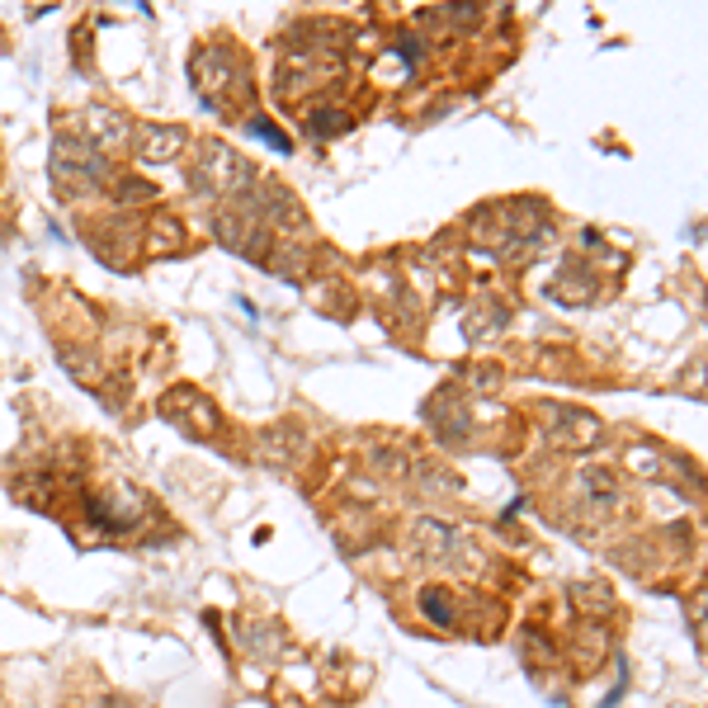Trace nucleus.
I'll return each instance as SVG.
<instances>
[{
  "label": "nucleus",
  "instance_id": "obj_5",
  "mask_svg": "<svg viewBox=\"0 0 708 708\" xmlns=\"http://www.w3.org/2000/svg\"><path fill=\"white\" fill-rule=\"evenodd\" d=\"M412 548H416V558H425V562H463V558H477V548H472L468 533L439 525V519H416Z\"/></svg>",
  "mask_w": 708,
  "mask_h": 708
},
{
  "label": "nucleus",
  "instance_id": "obj_7",
  "mask_svg": "<svg viewBox=\"0 0 708 708\" xmlns=\"http://www.w3.org/2000/svg\"><path fill=\"white\" fill-rule=\"evenodd\" d=\"M420 609H425V619L439 623V628L459 623V614H453V609H459V595H453L449 586H425L420 591Z\"/></svg>",
  "mask_w": 708,
  "mask_h": 708
},
{
  "label": "nucleus",
  "instance_id": "obj_6",
  "mask_svg": "<svg viewBox=\"0 0 708 708\" xmlns=\"http://www.w3.org/2000/svg\"><path fill=\"white\" fill-rule=\"evenodd\" d=\"M128 137H133V128H128V119L123 114H109V109H90V114H81V142L94 151H123L128 147Z\"/></svg>",
  "mask_w": 708,
  "mask_h": 708
},
{
  "label": "nucleus",
  "instance_id": "obj_9",
  "mask_svg": "<svg viewBox=\"0 0 708 708\" xmlns=\"http://www.w3.org/2000/svg\"><path fill=\"white\" fill-rule=\"evenodd\" d=\"M345 128H350V114H345V109H312L307 114V133L312 137H336Z\"/></svg>",
  "mask_w": 708,
  "mask_h": 708
},
{
  "label": "nucleus",
  "instance_id": "obj_8",
  "mask_svg": "<svg viewBox=\"0 0 708 708\" xmlns=\"http://www.w3.org/2000/svg\"><path fill=\"white\" fill-rule=\"evenodd\" d=\"M184 142H189L184 128H151V133H147V147H142V156H147L151 166H156V161H170V156H176Z\"/></svg>",
  "mask_w": 708,
  "mask_h": 708
},
{
  "label": "nucleus",
  "instance_id": "obj_1",
  "mask_svg": "<svg viewBox=\"0 0 708 708\" xmlns=\"http://www.w3.org/2000/svg\"><path fill=\"white\" fill-rule=\"evenodd\" d=\"M194 90L213 114H236V109H246L250 94H256L246 57L236 53V47H223V43L194 53Z\"/></svg>",
  "mask_w": 708,
  "mask_h": 708
},
{
  "label": "nucleus",
  "instance_id": "obj_10",
  "mask_svg": "<svg viewBox=\"0 0 708 708\" xmlns=\"http://www.w3.org/2000/svg\"><path fill=\"white\" fill-rule=\"evenodd\" d=\"M250 133H256V137H265V142H270V147H279L283 156H289V151H293V142H289V137H283L279 128H270V123H265V119H250Z\"/></svg>",
  "mask_w": 708,
  "mask_h": 708
},
{
  "label": "nucleus",
  "instance_id": "obj_4",
  "mask_svg": "<svg viewBox=\"0 0 708 708\" xmlns=\"http://www.w3.org/2000/svg\"><path fill=\"white\" fill-rule=\"evenodd\" d=\"M539 416H543V435L558 449H591L605 439V425L591 412H576V406H539Z\"/></svg>",
  "mask_w": 708,
  "mask_h": 708
},
{
  "label": "nucleus",
  "instance_id": "obj_3",
  "mask_svg": "<svg viewBox=\"0 0 708 708\" xmlns=\"http://www.w3.org/2000/svg\"><path fill=\"white\" fill-rule=\"evenodd\" d=\"M47 176H53V184L67 199H81V194H90V189H100L104 156H94L81 137H61L57 151H53V161H47Z\"/></svg>",
  "mask_w": 708,
  "mask_h": 708
},
{
  "label": "nucleus",
  "instance_id": "obj_2",
  "mask_svg": "<svg viewBox=\"0 0 708 708\" xmlns=\"http://www.w3.org/2000/svg\"><path fill=\"white\" fill-rule=\"evenodd\" d=\"M194 189H203V194L223 199V194H246L250 184H256V170H250L241 156H236L232 147H223V142H203L199 156H194Z\"/></svg>",
  "mask_w": 708,
  "mask_h": 708
}]
</instances>
